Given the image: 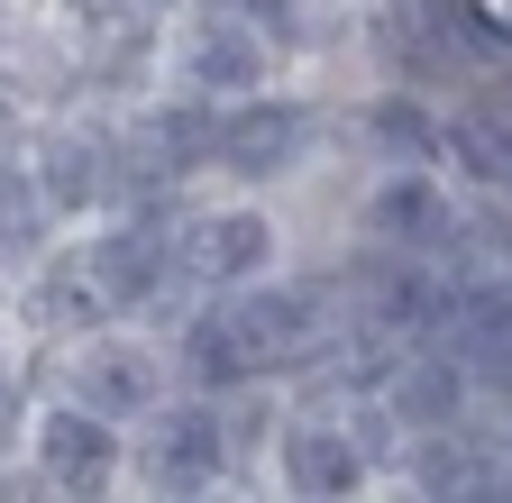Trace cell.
Returning <instances> with one entry per match:
<instances>
[{
    "mask_svg": "<svg viewBox=\"0 0 512 503\" xmlns=\"http://www.w3.org/2000/svg\"><path fill=\"white\" fill-rule=\"evenodd\" d=\"M421 485L467 503V494L485 485V467H476V449H458V439H430V449H421Z\"/></svg>",
    "mask_w": 512,
    "mask_h": 503,
    "instance_id": "cell-14",
    "label": "cell"
},
{
    "mask_svg": "<svg viewBox=\"0 0 512 503\" xmlns=\"http://www.w3.org/2000/svg\"><path fill=\"white\" fill-rule=\"evenodd\" d=\"M266 257H275V229L256 220V211H220L202 238H192V266H202V275H220V284H229V275H256Z\"/></svg>",
    "mask_w": 512,
    "mask_h": 503,
    "instance_id": "cell-11",
    "label": "cell"
},
{
    "mask_svg": "<svg viewBox=\"0 0 512 503\" xmlns=\"http://www.w3.org/2000/svg\"><path fill=\"white\" fill-rule=\"evenodd\" d=\"M375 138L394 147V156H421V147H430V129H421V110H403V101H384V110H375Z\"/></svg>",
    "mask_w": 512,
    "mask_h": 503,
    "instance_id": "cell-17",
    "label": "cell"
},
{
    "mask_svg": "<svg viewBox=\"0 0 512 503\" xmlns=\"http://www.w3.org/2000/svg\"><path fill=\"white\" fill-rule=\"evenodd\" d=\"M101 183H110V174H101V147H55V165H46V193H55L64 211H74L83 193H101Z\"/></svg>",
    "mask_w": 512,
    "mask_h": 503,
    "instance_id": "cell-15",
    "label": "cell"
},
{
    "mask_svg": "<svg viewBox=\"0 0 512 503\" xmlns=\"http://www.w3.org/2000/svg\"><path fill=\"white\" fill-rule=\"evenodd\" d=\"M458 403H467V375L448 366V357L412 366V375H403V394H394V412H403V421H421V430H439V421L458 412Z\"/></svg>",
    "mask_w": 512,
    "mask_h": 503,
    "instance_id": "cell-12",
    "label": "cell"
},
{
    "mask_svg": "<svg viewBox=\"0 0 512 503\" xmlns=\"http://www.w3.org/2000/svg\"><path fill=\"white\" fill-rule=\"evenodd\" d=\"M366 220H375V238H394V247H448V202L430 193L421 174H403V183H384Z\"/></svg>",
    "mask_w": 512,
    "mask_h": 503,
    "instance_id": "cell-10",
    "label": "cell"
},
{
    "mask_svg": "<svg viewBox=\"0 0 512 503\" xmlns=\"http://www.w3.org/2000/svg\"><path fill=\"white\" fill-rule=\"evenodd\" d=\"M156 275H165V238H156L147 220H138V229H110L101 257H92V284H101L110 302H147Z\"/></svg>",
    "mask_w": 512,
    "mask_h": 503,
    "instance_id": "cell-9",
    "label": "cell"
},
{
    "mask_svg": "<svg viewBox=\"0 0 512 503\" xmlns=\"http://www.w3.org/2000/svg\"><path fill=\"white\" fill-rule=\"evenodd\" d=\"M220 138H229V119H202V110L156 119V156H165V174H192L202 156H220Z\"/></svg>",
    "mask_w": 512,
    "mask_h": 503,
    "instance_id": "cell-13",
    "label": "cell"
},
{
    "mask_svg": "<svg viewBox=\"0 0 512 503\" xmlns=\"http://www.w3.org/2000/svg\"><path fill=\"white\" fill-rule=\"evenodd\" d=\"M46 321H83V284H74V275L46 284Z\"/></svg>",
    "mask_w": 512,
    "mask_h": 503,
    "instance_id": "cell-18",
    "label": "cell"
},
{
    "mask_svg": "<svg viewBox=\"0 0 512 503\" xmlns=\"http://www.w3.org/2000/svg\"><path fill=\"white\" fill-rule=\"evenodd\" d=\"M284 485H293L302 503H348V494L366 485V449H357L348 430L302 421V430H284Z\"/></svg>",
    "mask_w": 512,
    "mask_h": 503,
    "instance_id": "cell-2",
    "label": "cell"
},
{
    "mask_svg": "<svg viewBox=\"0 0 512 503\" xmlns=\"http://www.w3.org/2000/svg\"><path fill=\"white\" fill-rule=\"evenodd\" d=\"M467 503H512V476H485V485H476Z\"/></svg>",
    "mask_w": 512,
    "mask_h": 503,
    "instance_id": "cell-19",
    "label": "cell"
},
{
    "mask_svg": "<svg viewBox=\"0 0 512 503\" xmlns=\"http://www.w3.org/2000/svg\"><path fill=\"white\" fill-rule=\"evenodd\" d=\"M156 403V357L147 348H92L83 357V412L119 421V412H147Z\"/></svg>",
    "mask_w": 512,
    "mask_h": 503,
    "instance_id": "cell-8",
    "label": "cell"
},
{
    "mask_svg": "<svg viewBox=\"0 0 512 503\" xmlns=\"http://www.w3.org/2000/svg\"><path fill=\"white\" fill-rule=\"evenodd\" d=\"M311 147V110L302 101H247L238 119H229V138H220V165L229 174H293V156Z\"/></svg>",
    "mask_w": 512,
    "mask_h": 503,
    "instance_id": "cell-1",
    "label": "cell"
},
{
    "mask_svg": "<svg viewBox=\"0 0 512 503\" xmlns=\"http://www.w3.org/2000/svg\"><path fill=\"white\" fill-rule=\"evenodd\" d=\"M37 458H46V476H55L64 494H101V485H110V467H119L110 430H101L92 412H55V421L37 430Z\"/></svg>",
    "mask_w": 512,
    "mask_h": 503,
    "instance_id": "cell-7",
    "label": "cell"
},
{
    "mask_svg": "<svg viewBox=\"0 0 512 503\" xmlns=\"http://www.w3.org/2000/svg\"><path fill=\"white\" fill-rule=\"evenodd\" d=\"M448 156H458L476 183H512V83H485L458 101L448 119Z\"/></svg>",
    "mask_w": 512,
    "mask_h": 503,
    "instance_id": "cell-4",
    "label": "cell"
},
{
    "mask_svg": "<svg viewBox=\"0 0 512 503\" xmlns=\"http://www.w3.org/2000/svg\"><path fill=\"white\" fill-rule=\"evenodd\" d=\"M220 321H229V339H238L247 375H256V366H284V357H302V348H311V302H302V293H238Z\"/></svg>",
    "mask_w": 512,
    "mask_h": 503,
    "instance_id": "cell-3",
    "label": "cell"
},
{
    "mask_svg": "<svg viewBox=\"0 0 512 503\" xmlns=\"http://www.w3.org/2000/svg\"><path fill=\"white\" fill-rule=\"evenodd\" d=\"M220 449H229V430H220L211 412H174V421L156 430V449H147L156 494H202V485L220 476Z\"/></svg>",
    "mask_w": 512,
    "mask_h": 503,
    "instance_id": "cell-5",
    "label": "cell"
},
{
    "mask_svg": "<svg viewBox=\"0 0 512 503\" xmlns=\"http://www.w3.org/2000/svg\"><path fill=\"white\" fill-rule=\"evenodd\" d=\"M192 366H202L211 385H238V375H247V357H238V339H229V321H220V311H211L202 330H192Z\"/></svg>",
    "mask_w": 512,
    "mask_h": 503,
    "instance_id": "cell-16",
    "label": "cell"
},
{
    "mask_svg": "<svg viewBox=\"0 0 512 503\" xmlns=\"http://www.w3.org/2000/svg\"><path fill=\"white\" fill-rule=\"evenodd\" d=\"M183 74H192V92H256L266 83V46L238 19H202L192 46H183Z\"/></svg>",
    "mask_w": 512,
    "mask_h": 503,
    "instance_id": "cell-6",
    "label": "cell"
}]
</instances>
